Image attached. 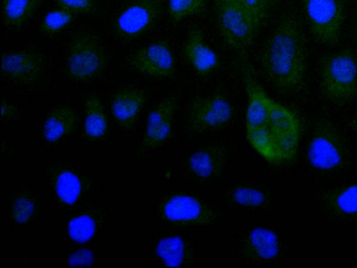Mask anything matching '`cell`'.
<instances>
[{"mask_svg": "<svg viewBox=\"0 0 357 268\" xmlns=\"http://www.w3.org/2000/svg\"><path fill=\"white\" fill-rule=\"evenodd\" d=\"M239 63L248 100L245 129L248 142L271 164L292 161L297 155L302 135L299 117L265 92L253 75L248 60Z\"/></svg>", "mask_w": 357, "mask_h": 268, "instance_id": "cell-1", "label": "cell"}, {"mask_svg": "<svg viewBox=\"0 0 357 268\" xmlns=\"http://www.w3.org/2000/svg\"><path fill=\"white\" fill-rule=\"evenodd\" d=\"M307 50L300 19L293 13L284 15L259 53V62L266 78L283 92L302 90L307 71Z\"/></svg>", "mask_w": 357, "mask_h": 268, "instance_id": "cell-2", "label": "cell"}, {"mask_svg": "<svg viewBox=\"0 0 357 268\" xmlns=\"http://www.w3.org/2000/svg\"><path fill=\"white\" fill-rule=\"evenodd\" d=\"M320 89L327 100L337 105L357 97V59L352 51L343 49L322 59Z\"/></svg>", "mask_w": 357, "mask_h": 268, "instance_id": "cell-3", "label": "cell"}, {"mask_svg": "<svg viewBox=\"0 0 357 268\" xmlns=\"http://www.w3.org/2000/svg\"><path fill=\"white\" fill-rule=\"evenodd\" d=\"M218 27L238 58L247 57L263 24L236 0H213Z\"/></svg>", "mask_w": 357, "mask_h": 268, "instance_id": "cell-4", "label": "cell"}, {"mask_svg": "<svg viewBox=\"0 0 357 268\" xmlns=\"http://www.w3.org/2000/svg\"><path fill=\"white\" fill-rule=\"evenodd\" d=\"M107 62L105 48L96 34L81 31L72 37L66 60V73L72 80L86 82L98 77Z\"/></svg>", "mask_w": 357, "mask_h": 268, "instance_id": "cell-5", "label": "cell"}, {"mask_svg": "<svg viewBox=\"0 0 357 268\" xmlns=\"http://www.w3.org/2000/svg\"><path fill=\"white\" fill-rule=\"evenodd\" d=\"M307 156L311 165L321 171H333L343 166L346 146L332 123L327 120L316 123L307 144Z\"/></svg>", "mask_w": 357, "mask_h": 268, "instance_id": "cell-6", "label": "cell"}, {"mask_svg": "<svg viewBox=\"0 0 357 268\" xmlns=\"http://www.w3.org/2000/svg\"><path fill=\"white\" fill-rule=\"evenodd\" d=\"M310 31L316 41L334 46L339 43L345 17L343 0H300Z\"/></svg>", "mask_w": 357, "mask_h": 268, "instance_id": "cell-7", "label": "cell"}, {"mask_svg": "<svg viewBox=\"0 0 357 268\" xmlns=\"http://www.w3.org/2000/svg\"><path fill=\"white\" fill-rule=\"evenodd\" d=\"M233 107L222 94L199 96L191 100L187 114V123L194 133H206L220 130L231 120Z\"/></svg>", "mask_w": 357, "mask_h": 268, "instance_id": "cell-8", "label": "cell"}, {"mask_svg": "<svg viewBox=\"0 0 357 268\" xmlns=\"http://www.w3.org/2000/svg\"><path fill=\"white\" fill-rule=\"evenodd\" d=\"M164 0H133L118 15L114 25L116 36L130 41L151 29L158 21Z\"/></svg>", "mask_w": 357, "mask_h": 268, "instance_id": "cell-9", "label": "cell"}, {"mask_svg": "<svg viewBox=\"0 0 357 268\" xmlns=\"http://www.w3.org/2000/svg\"><path fill=\"white\" fill-rule=\"evenodd\" d=\"M160 212L167 222L178 226L203 225L212 223L215 211L195 196L176 193L162 203Z\"/></svg>", "mask_w": 357, "mask_h": 268, "instance_id": "cell-10", "label": "cell"}, {"mask_svg": "<svg viewBox=\"0 0 357 268\" xmlns=\"http://www.w3.org/2000/svg\"><path fill=\"white\" fill-rule=\"evenodd\" d=\"M127 64L134 70L152 77H171L176 73L174 54L165 40L139 49L128 57Z\"/></svg>", "mask_w": 357, "mask_h": 268, "instance_id": "cell-11", "label": "cell"}, {"mask_svg": "<svg viewBox=\"0 0 357 268\" xmlns=\"http://www.w3.org/2000/svg\"><path fill=\"white\" fill-rule=\"evenodd\" d=\"M45 61L43 54L33 50L7 52L1 58V74L13 83L31 84L41 77Z\"/></svg>", "mask_w": 357, "mask_h": 268, "instance_id": "cell-12", "label": "cell"}, {"mask_svg": "<svg viewBox=\"0 0 357 268\" xmlns=\"http://www.w3.org/2000/svg\"><path fill=\"white\" fill-rule=\"evenodd\" d=\"M177 107L178 98L174 96H166L155 105L147 118L142 143L144 149H154L169 138Z\"/></svg>", "mask_w": 357, "mask_h": 268, "instance_id": "cell-13", "label": "cell"}, {"mask_svg": "<svg viewBox=\"0 0 357 268\" xmlns=\"http://www.w3.org/2000/svg\"><path fill=\"white\" fill-rule=\"evenodd\" d=\"M183 54L195 72L200 76H207L220 65L217 53L206 43L202 31L192 28L183 45Z\"/></svg>", "mask_w": 357, "mask_h": 268, "instance_id": "cell-14", "label": "cell"}, {"mask_svg": "<svg viewBox=\"0 0 357 268\" xmlns=\"http://www.w3.org/2000/svg\"><path fill=\"white\" fill-rule=\"evenodd\" d=\"M146 101V95L140 89L123 87L117 90L111 100V109L117 124L125 128H131Z\"/></svg>", "mask_w": 357, "mask_h": 268, "instance_id": "cell-15", "label": "cell"}, {"mask_svg": "<svg viewBox=\"0 0 357 268\" xmlns=\"http://www.w3.org/2000/svg\"><path fill=\"white\" fill-rule=\"evenodd\" d=\"M226 158L227 150L223 147H205L189 156L188 168L198 179H213L221 173Z\"/></svg>", "mask_w": 357, "mask_h": 268, "instance_id": "cell-16", "label": "cell"}, {"mask_svg": "<svg viewBox=\"0 0 357 268\" xmlns=\"http://www.w3.org/2000/svg\"><path fill=\"white\" fill-rule=\"evenodd\" d=\"M280 244L271 230L258 227L247 234L243 244L244 255L252 261L268 262L278 254Z\"/></svg>", "mask_w": 357, "mask_h": 268, "instance_id": "cell-17", "label": "cell"}, {"mask_svg": "<svg viewBox=\"0 0 357 268\" xmlns=\"http://www.w3.org/2000/svg\"><path fill=\"white\" fill-rule=\"evenodd\" d=\"M324 205L331 215L344 220L357 219V181L329 191Z\"/></svg>", "mask_w": 357, "mask_h": 268, "instance_id": "cell-18", "label": "cell"}, {"mask_svg": "<svg viewBox=\"0 0 357 268\" xmlns=\"http://www.w3.org/2000/svg\"><path fill=\"white\" fill-rule=\"evenodd\" d=\"M77 115L68 106H59L47 115L43 128V137L49 142H55L70 135L75 128Z\"/></svg>", "mask_w": 357, "mask_h": 268, "instance_id": "cell-19", "label": "cell"}, {"mask_svg": "<svg viewBox=\"0 0 357 268\" xmlns=\"http://www.w3.org/2000/svg\"><path fill=\"white\" fill-rule=\"evenodd\" d=\"M157 255L167 267H181L190 262L191 251L186 241L178 236L166 237L158 243Z\"/></svg>", "mask_w": 357, "mask_h": 268, "instance_id": "cell-20", "label": "cell"}, {"mask_svg": "<svg viewBox=\"0 0 357 268\" xmlns=\"http://www.w3.org/2000/svg\"><path fill=\"white\" fill-rule=\"evenodd\" d=\"M84 133L91 140L102 137L107 128V119L101 100L95 95L86 97L84 102Z\"/></svg>", "mask_w": 357, "mask_h": 268, "instance_id": "cell-21", "label": "cell"}, {"mask_svg": "<svg viewBox=\"0 0 357 268\" xmlns=\"http://www.w3.org/2000/svg\"><path fill=\"white\" fill-rule=\"evenodd\" d=\"M43 0H3L2 19L5 27L17 28L33 15Z\"/></svg>", "mask_w": 357, "mask_h": 268, "instance_id": "cell-22", "label": "cell"}, {"mask_svg": "<svg viewBox=\"0 0 357 268\" xmlns=\"http://www.w3.org/2000/svg\"><path fill=\"white\" fill-rule=\"evenodd\" d=\"M55 191L59 199L66 204L76 202L82 191V183L78 176L69 170L58 174L54 182Z\"/></svg>", "mask_w": 357, "mask_h": 268, "instance_id": "cell-23", "label": "cell"}, {"mask_svg": "<svg viewBox=\"0 0 357 268\" xmlns=\"http://www.w3.org/2000/svg\"><path fill=\"white\" fill-rule=\"evenodd\" d=\"M206 0H169L167 13L172 22L202 15L206 10Z\"/></svg>", "mask_w": 357, "mask_h": 268, "instance_id": "cell-24", "label": "cell"}, {"mask_svg": "<svg viewBox=\"0 0 357 268\" xmlns=\"http://www.w3.org/2000/svg\"><path fill=\"white\" fill-rule=\"evenodd\" d=\"M74 13L58 8L47 13L40 25V30L46 35L58 33L68 27L74 20Z\"/></svg>", "mask_w": 357, "mask_h": 268, "instance_id": "cell-25", "label": "cell"}, {"mask_svg": "<svg viewBox=\"0 0 357 268\" xmlns=\"http://www.w3.org/2000/svg\"><path fill=\"white\" fill-rule=\"evenodd\" d=\"M96 229V223L94 218L90 215L82 214L70 221L68 233L74 241L84 243L93 237Z\"/></svg>", "mask_w": 357, "mask_h": 268, "instance_id": "cell-26", "label": "cell"}, {"mask_svg": "<svg viewBox=\"0 0 357 268\" xmlns=\"http://www.w3.org/2000/svg\"><path fill=\"white\" fill-rule=\"evenodd\" d=\"M232 199L236 204L249 207H261L268 201L262 191L251 186L236 188L232 193Z\"/></svg>", "mask_w": 357, "mask_h": 268, "instance_id": "cell-27", "label": "cell"}, {"mask_svg": "<svg viewBox=\"0 0 357 268\" xmlns=\"http://www.w3.org/2000/svg\"><path fill=\"white\" fill-rule=\"evenodd\" d=\"M247 8L263 25L281 0H236Z\"/></svg>", "mask_w": 357, "mask_h": 268, "instance_id": "cell-28", "label": "cell"}, {"mask_svg": "<svg viewBox=\"0 0 357 268\" xmlns=\"http://www.w3.org/2000/svg\"><path fill=\"white\" fill-rule=\"evenodd\" d=\"M34 208L33 198L28 193H21L13 201L12 217L16 223H26L33 216Z\"/></svg>", "mask_w": 357, "mask_h": 268, "instance_id": "cell-29", "label": "cell"}, {"mask_svg": "<svg viewBox=\"0 0 357 268\" xmlns=\"http://www.w3.org/2000/svg\"><path fill=\"white\" fill-rule=\"evenodd\" d=\"M59 8L73 13H93L96 10L93 0H54Z\"/></svg>", "mask_w": 357, "mask_h": 268, "instance_id": "cell-30", "label": "cell"}, {"mask_svg": "<svg viewBox=\"0 0 357 268\" xmlns=\"http://www.w3.org/2000/svg\"><path fill=\"white\" fill-rule=\"evenodd\" d=\"M93 263V255L89 250L82 249L76 251L69 258L70 266H91Z\"/></svg>", "mask_w": 357, "mask_h": 268, "instance_id": "cell-31", "label": "cell"}, {"mask_svg": "<svg viewBox=\"0 0 357 268\" xmlns=\"http://www.w3.org/2000/svg\"><path fill=\"white\" fill-rule=\"evenodd\" d=\"M16 112V107L6 100L1 101V117L2 119L13 117Z\"/></svg>", "mask_w": 357, "mask_h": 268, "instance_id": "cell-32", "label": "cell"}, {"mask_svg": "<svg viewBox=\"0 0 357 268\" xmlns=\"http://www.w3.org/2000/svg\"><path fill=\"white\" fill-rule=\"evenodd\" d=\"M350 126L357 136V118L353 119L350 122Z\"/></svg>", "mask_w": 357, "mask_h": 268, "instance_id": "cell-33", "label": "cell"}, {"mask_svg": "<svg viewBox=\"0 0 357 268\" xmlns=\"http://www.w3.org/2000/svg\"><path fill=\"white\" fill-rule=\"evenodd\" d=\"M354 32H355V34H356V36H357V24H356V27H355V28H354Z\"/></svg>", "mask_w": 357, "mask_h": 268, "instance_id": "cell-34", "label": "cell"}]
</instances>
